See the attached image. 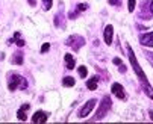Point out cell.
<instances>
[{
	"label": "cell",
	"mask_w": 153,
	"mask_h": 124,
	"mask_svg": "<svg viewBox=\"0 0 153 124\" xmlns=\"http://www.w3.org/2000/svg\"><path fill=\"white\" fill-rule=\"evenodd\" d=\"M129 59H130V64H132V67H134V70H135L137 76L140 77V80H141V85L144 86V89H146L147 95H149L150 98H153V88L150 86V83H149V80H147L146 74L143 73V70H141V67H140V64H138V61H137L135 53L132 52V49H129Z\"/></svg>",
	"instance_id": "6da1fadb"
},
{
	"label": "cell",
	"mask_w": 153,
	"mask_h": 124,
	"mask_svg": "<svg viewBox=\"0 0 153 124\" xmlns=\"http://www.w3.org/2000/svg\"><path fill=\"white\" fill-rule=\"evenodd\" d=\"M111 105H112L111 98H109V97H103L100 106H99V109H97V112H96V120H102V118L108 114V111L111 109Z\"/></svg>",
	"instance_id": "7a4b0ae2"
},
{
	"label": "cell",
	"mask_w": 153,
	"mask_h": 124,
	"mask_svg": "<svg viewBox=\"0 0 153 124\" xmlns=\"http://www.w3.org/2000/svg\"><path fill=\"white\" fill-rule=\"evenodd\" d=\"M18 86H20V88H26L27 83L25 82V79H23V77H20L18 74H12V76H11V80H9L8 88H9L11 91H15Z\"/></svg>",
	"instance_id": "3957f363"
},
{
	"label": "cell",
	"mask_w": 153,
	"mask_h": 124,
	"mask_svg": "<svg viewBox=\"0 0 153 124\" xmlns=\"http://www.w3.org/2000/svg\"><path fill=\"white\" fill-rule=\"evenodd\" d=\"M94 106H96V100H90L86 105L79 111V118H85V117H88L90 115V112L94 109Z\"/></svg>",
	"instance_id": "277c9868"
},
{
	"label": "cell",
	"mask_w": 153,
	"mask_h": 124,
	"mask_svg": "<svg viewBox=\"0 0 153 124\" xmlns=\"http://www.w3.org/2000/svg\"><path fill=\"white\" fill-rule=\"evenodd\" d=\"M111 91H112V94H114L117 98H120V100H124V98H126L124 88H123L120 83H114V85H112V88H111Z\"/></svg>",
	"instance_id": "5b68a950"
},
{
	"label": "cell",
	"mask_w": 153,
	"mask_h": 124,
	"mask_svg": "<svg viewBox=\"0 0 153 124\" xmlns=\"http://www.w3.org/2000/svg\"><path fill=\"white\" fill-rule=\"evenodd\" d=\"M32 121H33L35 124H42V123H46V121H47V114L42 112V111H38V112L33 114Z\"/></svg>",
	"instance_id": "8992f818"
},
{
	"label": "cell",
	"mask_w": 153,
	"mask_h": 124,
	"mask_svg": "<svg viewBox=\"0 0 153 124\" xmlns=\"http://www.w3.org/2000/svg\"><path fill=\"white\" fill-rule=\"evenodd\" d=\"M112 35H114V27L111 26V24H108L106 27H105V33H103V38H105V43L109 46L112 43Z\"/></svg>",
	"instance_id": "52a82bcc"
},
{
	"label": "cell",
	"mask_w": 153,
	"mask_h": 124,
	"mask_svg": "<svg viewBox=\"0 0 153 124\" xmlns=\"http://www.w3.org/2000/svg\"><path fill=\"white\" fill-rule=\"evenodd\" d=\"M141 43H143V46H146V47H153V32L144 33V35L141 36Z\"/></svg>",
	"instance_id": "ba28073f"
},
{
	"label": "cell",
	"mask_w": 153,
	"mask_h": 124,
	"mask_svg": "<svg viewBox=\"0 0 153 124\" xmlns=\"http://www.w3.org/2000/svg\"><path fill=\"white\" fill-rule=\"evenodd\" d=\"M74 64H76V62H74V58H73L70 53L65 55V67H67L68 70H73V68H74Z\"/></svg>",
	"instance_id": "9c48e42d"
},
{
	"label": "cell",
	"mask_w": 153,
	"mask_h": 124,
	"mask_svg": "<svg viewBox=\"0 0 153 124\" xmlns=\"http://www.w3.org/2000/svg\"><path fill=\"white\" fill-rule=\"evenodd\" d=\"M27 109H29V105H25L23 108L17 112V118H18L20 121H25V120L27 118V117H26V111H27Z\"/></svg>",
	"instance_id": "30bf717a"
},
{
	"label": "cell",
	"mask_w": 153,
	"mask_h": 124,
	"mask_svg": "<svg viewBox=\"0 0 153 124\" xmlns=\"http://www.w3.org/2000/svg\"><path fill=\"white\" fill-rule=\"evenodd\" d=\"M97 83H99V79H97V77H91L88 82H86V88L91 89V91H94V89L97 88Z\"/></svg>",
	"instance_id": "8fae6325"
},
{
	"label": "cell",
	"mask_w": 153,
	"mask_h": 124,
	"mask_svg": "<svg viewBox=\"0 0 153 124\" xmlns=\"http://www.w3.org/2000/svg\"><path fill=\"white\" fill-rule=\"evenodd\" d=\"M74 79L71 77V76H67V77H64V80H62V85L64 86H67V88H70V86H74Z\"/></svg>",
	"instance_id": "7c38bea8"
},
{
	"label": "cell",
	"mask_w": 153,
	"mask_h": 124,
	"mask_svg": "<svg viewBox=\"0 0 153 124\" xmlns=\"http://www.w3.org/2000/svg\"><path fill=\"white\" fill-rule=\"evenodd\" d=\"M14 41L17 43V46H18V47H23V46H25V41H23V39L20 38V32H15L14 38L11 39V43H14Z\"/></svg>",
	"instance_id": "4fadbf2b"
},
{
	"label": "cell",
	"mask_w": 153,
	"mask_h": 124,
	"mask_svg": "<svg viewBox=\"0 0 153 124\" xmlns=\"http://www.w3.org/2000/svg\"><path fill=\"white\" fill-rule=\"evenodd\" d=\"M77 71H79V76L80 77H86V74H88V70H86V67H83V65H80L77 68Z\"/></svg>",
	"instance_id": "5bb4252c"
},
{
	"label": "cell",
	"mask_w": 153,
	"mask_h": 124,
	"mask_svg": "<svg viewBox=\"0 0 153 124\" xmlns=\"http://www.w3.org/2000/svg\"><path fill=\"white\" fill-rule=\"evenodd\" d=\"M135 5H137V0H129V2H127V9H129V12H132V11L135 9Z\"/></svg>",
	"instance_id": "9a60e30c"
},
{
	"label": "cell",
	"mask_w": 153,
	"mask_h": 124,
	"mask_svg": "<svg viewBox=\"0 0 153 124\" xmlns=\"http://www.w3.org/2000/svg\"><path fill=\"white\" fill-rule=\"evenodd\" d=\"M12 62H14V64H23V58H21V55H20V53H15Z\"/></svg>",
	"instance_id": "2e32d148"
},
{
	"label": "cell",
	"mask_w": 153,
	"mask_h": 124,
	"mask_svg": "<svg viewBox=\"0 0 153 124\" xmlns=\"http://www.w3.org/2000/svg\"><path fill=\"white\" fill-rule=\"evenodd\" d=\"M42 6H44L46 11H49L52 8V0H42Z\"/></svg>",
	"instance_id": "e0dca14e"
},
{
	"label": "cell",
	"mask_w": 153,
	"mask_h": 124,
	"mask_svg": "<svg viewBox=\"0 0 153 124\" xmlns=\"http://www.w3.org/2000/svg\"><path fill=\"white\" fill-rule=\"evenodd\" d=\"M49 49H50V44H42V47H41V53H46V52H49Z\"/></svg>",
	"instance_id": "ac0fdd59"
},
{
	"label": "cell",
	"mask_w": 153,
	"mask_h": 124,
	"mask_svg": "<svg viewBox=\"0 0 153 124\" xmlns=\"http://www.w3.org/2000/svg\"><path fill=\"white\" fill-rule=\"evenodd\" d=\"M86 8H88V5H85V3H80V5L77 6V11H79V12H82V11H85Z\"/></svg>",
	"instance_id": "d6986e66"
},
{
	"label": "cell",
	"mask_w": 153,
	"mask_h": 124,
	"mask_svg": "<svg viewBox=\"0 0 153 124\" xmlns=\"http://www.w3.org/2000/svg\"><path fill=\"white\" fill-rule=\"evenodd\" d=\"M109 3H111V5H120L121 0H109Z\"/></svg>",
	"instance_id": "ffe728a7"
},
{
	"label": "cell",
	"mask_w": 153,
	"mask_h": 124,
	"mask_svg": "<svg viewBox=\"0 0 153 124\" xmlns=\"http://www.w3.org/2000/svg\"><path fill=\"white\" fill-rule=\"evenodd\" d=\"M114 64H115V65H121V59L115 58V59H114Z\"/></svg>",
	"instance_id": "44dd1931"
},
{
	"label": "cell",
	"mask_w": 153,
	"mask_h": 124,
	"mask_svg": "<svg viewBox=\"0 0 153 124\" xmlns=\"http://www.w3.org/2000/svg\"><path fill=\"white\" fill-rule=\"evenodd\" d=\"M35 3H36V0H29V5L30 6H35Z\"/></svg>",
	"instance_id": "7402d4cb"
},
{
	"label": "cell",
	"mask_w": 153,
	"mask_h": 124,
	"mask_svg": "<svg viewBox=\"0 0 153 124\" xmlns=\"http://www.w3.org/2000/svg\"><path fill=\"white\" fill-rule=\"evenodd\" d=\"M150 11H152V14H153V0H152V3H150Z\"/></svg>",
	"instance_id": "603a6c76"
}]
</instances>
